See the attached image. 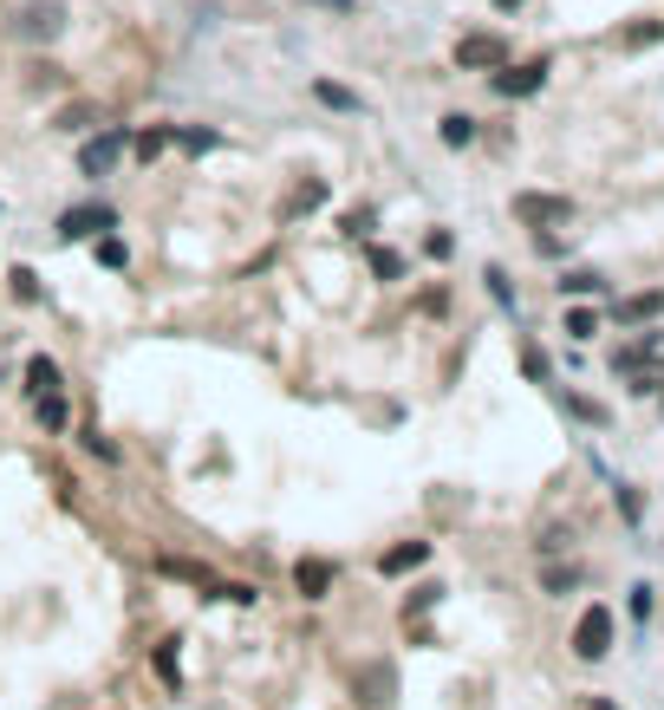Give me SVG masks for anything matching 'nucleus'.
<instances>
[{"label":"nucleus","instance_id":"9","mask_svg":"<svg viewBox=\"0 0 664 710\" xmlns=\"http://www.w3.org/2000/svg\"><path fill=\"white\" fill-rule=\"evenodd\" d=\"M156 573H170V580H189V587H216L221 593V573L209 561H183V555H156Z\"/></svg>","mask_w":664,"mask_h":710},{"label":"nucleus","instance_id":"20","mask_svg":"<svg viewBox=\"0 0 664 710\" xmlns=\"http://www.w3.org/2000/svg\"><path fill=\"white\" fill-rule=\"evenodd\" d=\"M7 281H13V293H20V300H26V306H33V300H40V275H33V268H13V275H7Z\"/></svg>","mask_w":664,"mask_h":710},{"label":"nucleus","instance_id":"28","mask_svg":"<svg viewBox=\"0 0 664 710\" xmlns=\"http://www.w3.org/2000/svg\"><path fill=\"white\" fill-rule=\"evenodd\" d=\"M183 150H196V157H203V150H216V131H183Z\"/></svg>","mask_w":664,"mask_h":710},{"label":"nucleus","instance_id":"11","mask_svg":"<svg viewBox=\"0 0 664 710\" xmlns=\"http://www.w3.org/2000/svg\"><path fill=\"white\" fill-rule=\"evenodd\" d=\"M294 587L306 593V600H326V587H333V561H300Z\"/></svg>","mask_w":664,"mask_h":710},{"label":"nucleus","instance_id":"23","mask_svg":"<svg viewBox=\"0 0 664 710\" xmlns=\"http://www.w3.org/2000/svg\"><path fill=\"white\" fill-rule=\"evenodd\" d=\"M437 593H443V587H417V593L404 600V620H411V613H424V606H437Z\"/></svg>","mask_w":664,"mask_h":710},{"label":"nucleus","instance_id":"7","mask_svg":"<svg viewBox=\"0 0 664 710\" xmlns=\"http://www.w3.org/2000/svg\"><path fill=\"white\" fill-rule=\"evenodd\" d=\"M59 26H66V7H53V0H46V7H26V13L13 20L20 40H59Z\"/></svg>","mask_w":664,"mask_h":710},{"label":"nucleus","instance_id":"26","mask_svg":"<svg viewBox=\"0 0 664 710\" xmlns=\"http://www.w3.org/2000/svg\"><path fill=\"white\" fill-rule=\"evenodd\" d=\"M449 248H456V241H449V235H443V228H431V235H424V255H431V261H443V255H449Z\"/></svg>","mask_w":664,"mask_h":710},{"label":"nucleus","instance_id":"3","mask_svg":"<svg viewBox=\"0 0 664 710\" xmlns=\"http://www.w3.org/2000/svg\"><path fill=\"white\" fill-rule=\"evenodd\" d=\"M489 85H496L502 98H534V92L547 85V60H527V66H509V60H502V66L489 72Z\"/></svg>","mask_w":664,"mask_h":710},{"label":"nucleus","instance_id":"27","mask_svg":"<svg viewBox=\"0 0 664 710\" xmlns=\"http://www.w3.org/2000/svg\"><path fill=\"white\" fill-rule=\"evenodd\" d=\"M339 228H346V235L359 241V235H366V228H371V209H346V222H339Z\"/></svg>","mask_w":664,"mask_h":710},{"label":"nucleus","instance_id":"4","mask_svg":"<svg viewBox=\"0 0 664 710\" xmlns=\"http://www.w3.org/2000/svg\"><path fill=\"white\" fill-rule=\"evenodd\" d=\"M574 652H580V658H606V652H612V613H606V606H587V613H580Z\"/></svg>","mask_w":664,"mask_h":710},{"label":"nucleus","instance_id":"12","mask_svg":"<svg viewBox=\"0 0 664 710\" xmlns=\"http://www.w3.org/2000/svg\"><path fill=\"white\" fill-rule=\"evenodd\" d=\"M26 391L33 398H46V391H59V365L40 353V358H26Z\"/></svg>","mask_w":664,"mask_h":710},{"label":"nucleus","instance_id":"15","mask_svg":"<svg viewBox=\"0 0 664 710\" xmlns=\"http://www.w3.org/2000/svg\"><path fill=\"white\" fill-rule=\"evenodd\" d=\"M313 98H319V105H333V111H359V98H352L346 85H333V78H319V85H313Z\"/></svg>","mask_w":664,"mask_h":710},{"label":"nucleus","instance_id":"10","mask_svg":"<svg viewBox=\"0 0 664 710\" xmlns=\"http://www.w3.org/2000/svg\"><path fill=\"white\" fill-rule=\"evenodd\" d=\"M431 561V541H404V548H384L378 555V573H411Z\"/></svg>","mask_w":664,"mask_h":710},{"label":"nucleus","instance_id":"30","mask_svg":"<svg viewBox=\"0 0 664 710\" xmlns=\"http://www.w3.org/2000/svg\"><path fill=\"white\" fill-rule=\"evenodd\" d=\"M574 580H580V573H574V568H547V587H554V593H567Z\"/></svg>","mask_w":664,"mask_h":710},{"label":"nucleus","instance_id":"24","mask_svg":"<svg viewBox=\"0 0 664 710\" xmlns=\"http://www.w3.org/2000/svg\"><path fill=\"white\" fill-rule=\"evenodd\" d=\"M560 293H599V275L580 268V275H567V281H560Z\"/></svg>","mask_w":664,"mask_h":710},{"label":"nucleus","instance_id":"2","mask_svg":"<svg viewBox=\"0 0 664 710\" xmlns=\"http://www.w3.org/2000/svg\"><path fill=\"white\" fill-rule=\"evenodd\" d=\"M515 222H527V228H560V222H574V203L567 196H541V190H521Z\"/></svg>","mask_w":664,"mask_h":710},{"label":"nucleus","instance_id":"1","mask_svg":"<svg viewBox=\"0 0 664 710\" xmlns=\"http://www.w3.org/2000/svg\"><path fill=\"white\" fill-rule=\"evenodd\" d=\"M502 60H509V40L502 33H462L456 40V66L462 72H496Z\"/></svg>","mask_w":664,"mask_h":710},{"label":"nucleus","instance_id":"6","mask_svg":"<svg viewBox=\"0 0 664 710\" xmlns=\"http://www.w3.org/2000/svg\"><path fill=\"white\" fill-rule=\"evenodd\" d=\"M124 143H131L124 131H98V138L78 150V170H85V176H105V170H111V163L124 157Z\"/></svg>","mask_w":664,"mask_h":710},{"label":"nucleus","instance_id":"13","mask_svg":"<svg viewBox=\"0 0 664 710\" xmlns=\"http://www.w3.org/2000/svg\"><path fill=\"white\" fill-rule=\"evenodd\" d=\"M437 138L449 143V150H462V143H476V118H469V111H449V118H443V125H437Z\"/></svg>","mask_w":664,"mask_h":710},{"label":"nucleus","instance_id":"22","mask_svg":"<svg viewBox=\"0 0 664 710\" xmlns=\"http://www.w3.org/2000/svg\"><path fill=\"white\" fill-rule=\"evenodd\" d=\"M156 671H163V685H183V678H176V639L156 645Z\"/></svg>","mask_w":664,"mask_h":710},{"label":"nucleus","instance_id":"25","mask_svg":"<svg viewBox=\"0 0 664 710\" xmlns=\"http://www.w3.org/2000/svg\"><path fill=\"white\" fill-rule=\"evenodd\" d=\"M163 143H170V131H144V138H138V157H144V163L150 157H163Z\"/></svg>","mask_w":664,"mask_h":710},{"label":"nucleus","instance_id":"21","mask_svg":"<svg viewBox=\"0 0 664 710\" xmlns=\"http://www.w3.org/2000/svg\"><path fill=\"white\" fill-rule=\"evenodd\" d=\"M567 333H574V340H592V333H599V320H592L587 306H574V313H567Z\"/></svg>","mask_w":664,"mask_h":710},{"label":"nucleus","instance_id":"8","mask_svg":"<svg viewBox=\"0 0 664 710\" xmlns=\"http://www.w3.org/2000/svg\"><path fill=\"white\" fill-rule=\"evenodd\" d=\"M359 698H366V710H384L398 698V671H391V665H366V671H359Z\"/></svg>","mask_w":664,"mask_h":710},{"label":"nucleus","instance_id":"5","mask_svg":"<svg viewBox=\"0 0 664 710\" xmlns=\"http://www.w3.org/2000/svg\"><path fill=\"white\" fill-rule=\"evenodd\" d=\"M98 228H118V209H105V203H78V209L59 215V235H66V241H85V235H98Z\"/></svg>","mask_w":664,"mask_h":710},{"label":"nucleus","instance_id":"29","mask_svg":"<svg viewBox=\"0 0 664 710\" xmlns=\"http://www.w3.org/2000/svg\"><path fill=\"white\" fill-rule=\"evenodd\" d=\"M489 293H496V300H502V306H509V300H515V293H509V275H502V268H489Z\"/></svg>","mask_w":664,"mask_h":710},{"label":"nucleus","instance_id":"14","mask_svg":"<svg viewBox=\"0 0 664 710\" xmlns=\"http://www.w3.org/2000/svg\"><path fill=\"white\" fill-rule=\"evenodd\" d=\"M664 313V293H632V300H619V320H652Z\"/></svg>","mask_w":664,"mask_h":710},{"label":"nucleus","instance_id":"32","mask_svg":"<svg viewBox=\"0 0 664 710\" xmlns=\"http://www.w3.org/2000/svg\"><path fill=\"white\" fill-rule=\"evenodd\" d=\"M496 7H502V13H515V7H527V0H496Z\"/></svg>","mask_w":664,"mask_h":710},{"label":"nucleus","instance_id":"19","mask_svg":"<svg viewBox=\"0 0 664 710\" xmlns=\"http://www.w3.org/2000/svg\"><path fill=\"white\" fill-rule=\"evenodd\" d=\"M652 40H664V20H645V26H625V46L639 53V46H652Z\"/></svg>","mask_w":664,"mask_h":710},{"label":"nucleus","instance_id":"31","mask_svg":"<svg viewBox=\"0 0 664 710\" xmlns=\"http://www.w3.org/2000/svg\"><path fill=\"white\" fill-rule=\"evenodd\" d=\"M587 710H619V704H612V698H587Z\"/></svg>","mask_w":664,"mask_h":710},{"label":"nucleus","instance_id":"16","mask_svg":"<svg viewBox=\"0 0 664 710\" xmlns=\"http://www.w3.org/2000/svg\"><path fill=\"white\" fill-rule=\"evenodd\" d=\"M33 411H40V424H46V430H66V398H59V391L33 398Z\"/></svg>","mask_w":664,"mask_h":710},{"label":"nucleus","instance_id":"17","mask_svg":"<svg viewBox=\"0 0 664 710\" xmlns=\"http://www.w3.org/2000/svg\"><path fill=\"white\" fill-rule=\"evenodd\" d=\"M319 203H326V183H300L294 196H287V209H281V215H300V209H319Z\"/></svg>","mask_w":664,"mask_h":710},{"label":"nucleus","instance_id":"18","mask_svg":"<svg viewBox=\"0 0 664 710\" xmlns=\"http://www.w3.org/2000/svg\"><path fill=\"white\" fill-rule=\"evenodd\" d=\"M371 275H378V281H398V275H404V261H398L391 248H371Z\"/></svg>","mask_w":664,"mask_h":710}]
</instances>
